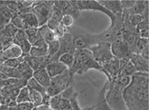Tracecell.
Segmentation results:
<instances>
[{
    "label": "cell",
    "mask_w": 149,
    "mask_h": 110,
    "mask_svg": "<svg viewBox=\"0 0 149 110\" xmlns=\"http://www.w3.org/2000/svg\"><path fill=\"white\" fill-rule=\"evenodd\" d=\"M106 90H107V84H104L103 88L101 89L99 95V102L95 105V109L96 110H111L108 106L107 102H106L104 95H105Z\"/></svg>",
    "instance_id": "cb8c5ba5"
},
{
    "label": "cell",
    "mask_w": 149,
    "mask_h": 110,
    "mask_svg": "<svg viewBox=\"0 0 149 110\" xmlns=\"http://www.w3.org/2000/svg\"><path fill=\"white\" fill-rule=\"evenodd\" d=\"M63 17V14L58 10L57 8H56L54 6L52 7V14H51V17L50 19L52 20L56 21V22L60 23L61 21V19Z\"/></svg>",
    "instance_id": "f35d334b"
},
{
    "label": "cell",
    "mask_w": 149,
    "mask_h": 110,
    "mask_svg": "<svg viewBox=\"0 0 149 110\" xmlns=\"http://www.w3.org/2000/svg\"><path fill=\"white\" fill-rule=\"evenodd\" d=\"M24 60L27 62L31 69L34 71L44 69L49 63L47 57H31L30 55H26L24 56Z\"/></svg>",
    "instance_id": "5bb4252c"
},
{
    "label": "cell",
    "mask_w": 149,
    "mask_h": 110,
    "mask_svg": "<svg viewBox=\"0 0 149 110\" xmlns=\"http://www.w3.org/2000/svg\"><path fill=\"white\" fill-rule=\"evenodd\" d=\"M36 1H34V0H31V1H28V0H24V1H20L21 4H22L24 7L28 8L30 9L34 5V4L36 3Z\"/></svg>",
    "instance_id": "681fc988"
},
{
    "label": "cell",
    "mask_w": 149,
    "mask_h": 110,
    "mask_svg": "<svg viewBox=\"0 0 149 110\" xmlns=\"http://www.w3.org/2000/svg\"><path fill=\"white\" fill-rule=\"evenodd\" d=\"M18 46H19L20 48H21L22 53H23L24 55L25 56L29 55V52L30 51H31V47H32V46H31V44H30L29 41H28L27 39H24V40L21 41V42L18 44Z\"/></svg>",
    "instance_id": "e575fe53"
},
{
    "label": "cell",
    "mask_w": 149,
    "mask_h": 110,
    "mask_svg": "<svg viewBox=\"0 0 149 110\" xmlns=\"http://www.w3.org/2000/svg\"><path fill=\"white\" fill-rule=\"evenodd\" d=\"M43 97L41 93L36 91L29 90V101L34 105V106L37 107L38 106L42 104Z\"/></svg>",
    "instance_id": "4316f807"
},
{
    "label": "cell",
    "mask_w": 149,
    "mask_h": 110,
    "mask_svg": "<svg viewBox=\"0 0 149 110\" xmlns=\"http://www.w3.org/2000/svg\"><path fill=\"white\" fill-rule=\"evenodd\" d=\"M106 84L107 90L104 97L109 108L111 110H123L126 109L123 98V89L117 84L114 79L107 81Z\"/></svg>",
    "instance_id": "3957f363"
},
{
    "label": "cell",
    "mask_w": 149,
    "mask_h": 110,
    "mask_svg": "<svg viewBox=\"0 0 149 110\" xmlns=\"http://www.w3.org/2000/svg\"><path fill=\"white\" fill-rule=\"evenodd\" d=\"M73 42L76 49H88L90 48L88 33L73 35Z\"/></svg>",
    "instance_id": "e0dca14e"
},
{
    "label": "cell",
    "mask_w": 149,
    "mask_h": 110,
    "mask_svg": "<svg viewBox=\"0 0 149 110\" xmlns=\"http://www.w3.org/2000/svg\"><path fill=\"white\" fill-rule=\"evenodd\" d=\"M54 32V34L56 35L57 38H60L61 37V36H64L66 32H68V31H67V29L65 27L63 26V25L60 23L59 25L58 26V27L56 29V30H55Z\"/></svg>",
    "instance_id": "7bdbcfd3"
},
{
    "label": "cell",
    "mask_w": 149,
    "mask_h": 110,
    "mask_svg": "<svg viewBox=\"0 0 149 110\" xmlns=\"http://www.w3.org/2000/svg\"><path fill=\"white\" fill-rule=\"evenodd\" d=\"M1 87H7L10 89H21L25 87L26 84V81L23 79H17V78H7L5 80L0 82Z\"/></svg>",
    "instance_id": "ffe728a7"
},
{
    "label": "cell",
    "mask_w": 149,
    "mask_h": 110,
    "mask_svg": "<svg viewBox=\"0 0 149 110\" xmlns=\"http://www.w3.org/2000/svg\"><path fill=\"white\" fill-rule=\"evenodd\" d=\"M16 102L17 104L24 103V102H30L29 101V90L27 87H22L20 89L19 92L17 95Z\"/></svg>",
    "instance_id": "83f0119b"
},
{
    "label": "cell",
    "mask_w": 149,
    "mask_h": 110,
    "mask_svg": "<svg viewBox=\"0 0 149 110\" xmlns=\"http://www.w3.org/2000/svg\"><path fill=\"white\" fill-rule=\"evenodd\" d=\"M74 55V64L71 67L68 69L72 76L76 74L81 75L90 69H95L101 71V67L95 61L92 53L89 49H76Z\"/></svg>",
    "instance_id": "7a4b0ae2"
},
{
    "label": "cell",
    "mask_w": 149,
    "mask_h": 110,
    "mask_svg": "<svg viewBox=\"0 0 149 110\" xmlns=\"http://www.w3.org/2000/svg\"><path fill=\"white\" fill-rule=\"evenodd\" d=\"M76 3H77V7L80 12L84 10L99 11V12L105 14L107 17H109L111 23L115 20L116 16L109 12V10H107L102 5H101L98 1H94V0H92V1H88V0L87 1H76Z\"/></svg>",
    "instance_id": "9c48e42d"
},
{
    "label": "cell",
    "mask_w": 149,
    "mask_h": 110,
    "mask_svg": "<svg viewBox=\"0 0 149 110\" xmlns=\"http://www.w3.org/2000/svg\"><path fill=\"white\" fill-rule=\"evenodd\" d=\"M136 73V71L135 69V67L133 65V64L131 62H128V63L122 69V70L120 71L118 76H132L134 74Z\"/></svg>",
    "instance_id": "4dcf8cb0"
},
{
    "label": "cell",
    "mask_w": 149,
    "mask_h": 110,
    "mask_svg": "<svg viewBox=\"0 0 149 110\" xmlns=\"http://www.w3.org/2000/svg\"><path fill=\"white\" fill-rule=\"evenodd\" d=\"M101 72L107 76L108 81L111 80L119 74V60L113 57L110 62L101 67Z\"/></svg>",
    "instance_id": "8fae6325"
},
{
    "label": "cell",
    "mask_w": 149,
    "mask_h": 110,
    "mask_svg": "<svg viewBox=\"0 0 149 110\" xmlns=\"http://www.w3.org/2000/svg\"><path fill=\"white\" fill-rule=\"evenodd\" d=\"M32 47L42 48V47H48V45H47V43H46L45 41H44V39H43L40 36V37H39V39H38V40L36 41L34 44H33Z\"/></svg>",
    "instance_id": "c3c4849f"
},
{
    "label": "cell",
    "mask_w": 149,
    "mask_h": 110,
    "mask_svg": "<svg viewBox=\"0 0 149 110\" xmlns=\"http://www.w3.org/2000/svg\"><path fill=\"white\" fill-rule=\"evenodd\" d=\"M69 103H70L71 108H72L73 110H81L80 106L79 104V102H78V93L76 92L72 97H71L70 99H69Z\"/></svg>",
    "instance_id": "ab89813d"
},
{
    "label": "cell",
    "mask_w": 149,
    "mask_h": 110,
    "mask_svg": "<svg viewBox=\"0 0 149 110\" xmlns=\"http://www.w3.org/2000/svg\"><path fill=\"white\" fill-rule=\"evenodd\" d=\"M148 6L149 1H136L132 8L126 11L131 14H143L146 8Z\"/></svg>",
    "instance_id": "7402d4cb"
},
{
    "label": "cell",
    "mask_w": 149,
    "mask_h": 110,
    "mask_svg": "<svg viewBox=\"0 0 149 110\" xmlns=\"http://www.w3.org/2000/svg\"><path fill=\"white\" fill-rule=\"evenodd\" d=\"M33 77L44 87H48L51 84V77L49 75L46 68L34 71Z\"/></svg>",
    "instance_id": "ac0fdd59"
},
{
    "label": "cell",
    "mask_w": 149,
    "mask_h": 110,
    "mask_svg": "<svg viewBox=\"0 0 149 110\" xmlns=\"http://www.w3.org/2000/svg\"><path fill=\"white\" fill-rule=\"evenodd\" d=\"M47 45H48V47H47V58L49 60H49H52L56 55L58 50H59V41H58V38L51 41Z\"/></svg>",
    "instance_id": "d4e9b609"
},
{
    "label": "cell",
    "mask_w": 149,
    "mask_h": 110,
    "mask_svg": "<svg viewBox=\"0 0 149 110\" xmlns=\"http://www.w3.org/2000/svg\"><path fill=\"white\" fill-rule=\"evenodd\" d=\"M149 29V20H143L142 22L136 26V29L138 30V32L143 29Z\"/></svg>",
    "instance_id": "f6af8a7d"
},
{
    "label": "cell",
    "mask_w": 149,
    "mask_h": 110,
    "mask_svg": "<svg viewBox=\"0 0 149 110\" xmlns=\"http://www.w3.org/2000/svg\"><path fill=\"white\" fill-rule=\"evenodd\" d=\"M27 39L26 38V35L25 34V32L24 29H19L17 34L13 37V43L14 44L18 45L21 41H22L24 39Z\"/></svg>",
    "instance_id": "8d00e7d4"
},
{
    "label": "cell",
    "mask_w": 149,
    "mask_h": 110,
    "mask_svg": "<svg viewBox=\"0 0 149 110\" xmlns=\"http://www.w3.org/2000/svg\"><path fill=\"white\" fill-rule=\"evenodd\" d=\"M3 51V47H2V44H1V41H0V52H2Z\"/></svg>",
    "instance_id": "6f0895ef"
},
{
    "label": "cell",
    "mask_w": 149,
    "mask_h": 110,
    "mask_svg": "<svg viewBox=\"0 0 149 110\" xmlns=\"http://www.w3.org/2000/svg\"><path fill=\"white\" fill-rule=\"evenodd\" d=\"M21 16L23 22L24 30L30 28H39V22L36 15L33 12H29Z\"/></svg>",
    "instance_id": "d6986e66"
},
{
    "label": "cell",
    "mask_w": 149,
    "mask_h": 110,
    "mask_svg": "<svg viewBox=\"0 0 149 110\" xmlns=\"http://www.w3.org/2000/svg\"><path fill=\"white\" fill-rule=\"evenodd\" d=\"M9 110H17V106H14V107H9Z\"/></svg>",
    "instance_id": "680465c9"
},
{
    "label": "cell",
    "mask_w": 149,
    "mask_h": 110,
    "mask_svg": "<svg viewBox=\"0 0 149 110\" xmlns=\"http://www.w3.org/2000/svg\"><path fill=\"white\" fill-rule=\"evenodd\" d=\"M9 106L6 104H1L0 105V110H9Z\"/></svg>",
    "instance_id": "11a10c76"
},
{
    "label": "cell",
    "mask_w": 149,
    "mask_h": 110,
    "mask_svg": "<svg viewBox=\"0 0 149 110\" xmlns=\"http://www.w3.org/2000/svg\"><path fill=\"white\" fill-rule=\"evenodd\" d=\"M59 41V50L57 54L52 60H49V62H57L58 57L61 55L65 53H71L74 55L76 51V48L73 42V34L70 32H66L64 36L58 38Z\"/></svg>",
    "instance_id": "ba28073f"
},
{
    "label": "cell",
    "mask_w": 149,
    "mask_h": 110,
    "mask_svg": "<svg viewBox=\"0 0 149 110\" xmlns=\"http://www.w3.org/2000/svg\"><path fill=\"white\" fill-rule=\"evenodd\" d=\"M111 49L113 57L118 60L130 59L131 52V49L123 41L121 36V32L114 40L111 43Z\"/></svg>",
    "instance_id": "52a82bcc"
},
{
    "label": "cell",
    "mask_w": 149,
    "mask_h": 110,
    "mask_svg": "<svg viewBox=\"0 0 149 110\" xmlns=\"http://www.w3.org/2000/svg\"><path fill=\"white\" fill-rule=\"evenodd\" d=\"M59 24L60 23L56 22V21L52 20V19H49V20L47 21V22L46 25H47V26L52 31L54 32L55 30H56V29L58 27V26L59 25Z\"/></svg>",
    "instance_id": "7dc6e473"
},
{
    "label": "cell",
    "mask_w": 149,
    "mask_h": 110,
    "mask_svg": "<svg viewBox=\"0 0 149 110\" xmlns=\"http://www.w3.org/2000/svg\"><path fill=\"white\" fill-rule=\"evenodd\" d=\"M47 47L39 48V47H32L29 52V55L31 56V57H47Z\"/></svg>",
    "instance_id": "f546056e"
},
{
    "label": "cell",
    "mask_w": 149,
    "mask_h": 110,
    "mask_svg": "<svg viewBox=\"0 0 149 110\" xmlns=\"http://www.w3.org/2000/svg\"><path fill=\"white\" fill-rule=\"evenodd\" d=\"M54 6L57 8L63 15H70L76 20L80 17V11L77 7L76 1H54Z\"/></svg>",
    "instance_id": "30bf717a"
},
{
    "label": "cell",
    "mask_w": 149,
    "mask_h": 110,
    "mask_svg": "<svg viewBox=\"0 0 149 110\" xmlns=\"http://www.w3.org/2000/svg\"><path fill=\"white\" fill-rule=\"evenodd\" d=\"M147 47H149L148 39L139 37L136 44V54H139L142 50H143Z\"/></svg>",
    "instance_id": "d6a6232c"
},
{
    "label": "cell",
    "mask_w": 149,
    "mask_h": 110,
    "mask_svg": "<svg viewBox=\"0 0 149 110\" xmlns=\"http://www.w3.org/2000/svg\"><path fill=\"white\" fill-rule=\"evenodd\" d=\"M58 110H73L69 100L61 98L58 105Z\"/></svg>",
    "instance_id": "b9f144b4"
},
{
    "label": "cell",
    "mask_w": 149,
    "mask_h": 110,
    "mask_svg": "<svg viewBox=\"0 0 149 110\" xmlns=\"http://www.w3.org/2000/svg\"><path fill=\"white\" fill-rule=\"evenodd\" d=\"M37 110H52L49 104H41L36 107Z\"/></svg>",
    "instance_id": "f5cc1de1"
},
{
    "label": "cell",
    "mask_w": 149,
    "mask_h": 110,
    "mask_svg": "<svg viewBox=\"0 0 149 110\" xmlns=\"http://www.w3.org/2000/svg\"><path fill=\"white\" fill-rule=\"evenodd\" d=\"M74 82V76L69 73V70H66L63 74L51 78V84L47 87V94L50 97H53L60 95L65 89L72 85Z\"/></svg>",
    "instance_id": "277c9868"
},
{
    "label": "cell",
    "mask_w": 149,
    "mask_h": 110,
    "mask_svg": "<svg viewBox=\"0 0 149 110\" xmlns=\"http://www.w3.org/2000/svg\"><path fill=\"white\" fill-rule=\"evenodd\" d=\"M129 60L135 67L136 72L148 73L149 62L144 60L139 54L132 53Z\"/></svg>",
    "instance_id": "7c38bea8"
},
{
    "label": "cell",
    "mask_w": 149,
    "mask_h": 110,
    "mask_svg": "<svg viewBox=\"0 0 149 110\" xmlns=\"http://www.w3.org/2000/svg\"><path fill=\"white\" fill-rule=\"evenodd\" d=\"M135 2L136 1H121L122 9L123 10H128L132 8Z\"/></svg>",
    "instance_id": "bcb514c9"
},
{
    "label": "cell",
    "mask_w": 149,
    "mask_h": 110,
    "mask_svg": "<svg viewBox=\"0 0 149 110\" xmlns=\"http://www.w3.org/2000/svg\"><path fill=\"white\" fill-rule=\"evenodd\" d=\"M38 32H39L41 37L44 39V41H45L47 44H48L49 43H50L51 41L57 39L54 32L53 31H52V30L47 26V25H43V26L39 27L38 28Z\"/></svg>",
    "instance_id": "44dd1931"
},
{
    "label": "cell",
    "mask_w": 149,
    "mask_h": 110,
    "mask_svg": "<svg viewBox=\"0 0 149 110\" xmlns=\"http://www.w3.org/2000/svg\"><path fill=\"white\" fill-rule=\"evenodd\" d=\"M54 1H36L31 7V11L36 15L39 27L46 25L50 19L52 7Z\"/></svg>",
    "instance_id": "8992f818"
},
{
    "label": "cell",
    "mask_w": 149,
    "mask_h": 110,
    "mask_svg": "<svg viewBox=\"0 0 149 110\" xmlns=\"http://www.w3.org/2000/svg\"><path fill=\"white\" fill-rule=\"evenodd\" d=\"M1 84H0V90H1Z\"/></svg>",
    "instance_id": "6125c7cd"
},
{
    "label": "cell",
    "mask_w": 149,
    "mask_h": 110,
    "mask_svg": "<svg viewBox=\"0 0 149 110\" xmlns=\"http://www.w3.org/2000/svg\"><path fill=\"white\" fill-rule=\"evenodd\" d=\"M10 23L19 29H23V22H22V17L20 14H17L12 16Z\"/></svg>",
    "instance_id": "836d02e7"
},
{
    "label": "cell",
    "mask_w": 149,
    "mask_h": 110,
    "mask_svg": "<svg viewBox=\"0 0 149 110\" xmlns=\"http://www.w3.org/2000/svg\"><path fill=\"white\" fill-rule=\"evenodd\" d=\"M22 55H23V53H22V51L19 46L13 43L12 45L3 50L2 55L0 58V64H4L6 60L19 58Z\"/></svg>",
    "instance_id": "4fadbf2b"
},
{
    "label": "cell",
    "mask_w": 149,
    "mask_h": 110,
    "mask_svg": "<svg viewBox=\"0 0 149 110\" xmlns=\"http://www.w3.org/2000/svg\"><path fill=\"white\" fill-rule=\"evenodd\" d=\"M26 87H27L29 90L39 92V93L42 94V96H44V95H45L46 94H47V92H46V91H47V88L41 85L34 77H31V79H29L27 82H26Z\"/></svg>",
    "instance_id": "603a6c76"
},
{
    "label": "cell",
    "mask_w": 149,
    "mask_h": 110,
    "mask_svg": "<svg viewBox=\"0 0 149 110\" xmlns=\"http://www.w3.org/2000/svg\"><path fill=\"white\" fill-rule=\"evenodd\" d=\"M123 98L128 110L149 108L148 73L136 72L123 91Z\"/></svg>",
    "instance_id": "6da1fadb"
},
{
    "label": "cell",
    "mask_w": 149,
    "mask_h": 110,
    "mask_svg": "<svg viewBox=\"0 0 149 110\" xmlns=\"http://www.w3.org/2000/svg\"><path fill=\"white\" fill-rule=\"evenodd\" d=\"M1 104V100H0V105Z\"/></svg>",
    "instance_id": "be15d7a7"
},
{
    "label": "cell",
    "mask_w": 149,
    "mask_h": 110,
    "mask_svg": "<svg viewBox=\"0 0 149 110\" xmlns=\"http://www.w3.org/2000/svg\"><path fill=\"white\" fill-rule=\"evenodd\" d=\"M74 19L70 15H63L62 19L60 23L65 27L66 29L71 27L72 26L73 23H74Z\"/></svg>",
    "instance_id": "60d3db41"
},
{
    "label": "cell",
    "mask_w": 149,
    "mask_h": 110,
    "mask_svg": "<svg viewBox=\"0 0 149 110\" xmlns=\"http://www.w3.org/2000/svg\"><path fill=\"white\" fill-rule=\"evenodd\" d=\"M93 59L100 67L106 64L113 58L111 49V44L108 42H101L90 47Z\"/></svg>",
    "instance_id": "5b68a950"
},
{
    "label": "cell",
    "mask_w": 149,
    "mask_h": 110,
    "mask_svg": "<svg viewBox=\"0 0 149 110\" xmlns=\"http://www.w3.org/2000/svg\"><path fill=\"white\" fill-rule=\"evenodd\" d=\"M139 55L141 56L144 60L149 62V47H146L143 50H142L141 52L139 53Z\"/></svg>",
    "instance_id": "f907efd6"
},
{
    "label": "cell",
    "mask_w": 149,
    "mask_h": 110,
    "mask_svg": "<svg viewBox=\"0 0 149 110\" xmlns=\"http://www.w3.org/2000/svg\"><path fill=\"white\" fill-rule=\"evenodd\" d=\"M75 93L76 92L75 90H74V88L73 87L72 85H71L69 86V87H67L66 89H65V90L60 94V96H61L62 99L69 100Z\"/></svg>",
    "instance_id": "74e56055"
},
{
    "label": "cell",
    "mask_w": 149,
    "mask_h": 110,
    "mask_svg": "<svg viewBox=\"0 0 149 110\" xmlns=\"http://www.w3.org/2000/svg\"><path fill=\"white\" fill-rule=\"evenodd\" d=\"M58 62H61L64 64L68 69L71 67L74 62V55L71 53L63 54L58 57Z\"/></svg>",
    "instance_id": "f1b7e54d"
},
{
    "label": "cell",
    "mask_w": 149,
    "mask_h": 110,
    "mask_svg": "<svg viewBox=\"0 0 149 110\" xmlns=\"http://www.w3.org/2000/svg\"><path fill=\"white\" fill-rule=\"evenodd\" d=\"M95 105L94 106H91V107H88V108H86V109H81V110H96L95 109Z\"/></svg>",
    "instance_id": "9f6ffc18"
},
{
    "label": "cell",
    "mask_w": 149,
    "mask_h": 110,
    "mask_svg": "<svg viewBox=\"0 0 149 110\" xmlns=\"http://www.w3.org/2000/svg\"><path fill=\"white\" fill-rule=\"evenodd\" d=\"M34 105L31 102H24L17 104V110H31L34 108Z\"/></svg>",
    "instance_id": "ee69618b"
},
{
    "label": "cell",
    "mask_w": 149,
    "mask_h": 110,
    "mask_svg": "<svg viewBox=\"0 0 149 110\" xmlns=\"http://www.w3.org/2000/svg\"><path fill=\"white\" fill-rule=\"evenodd\" d=\"M139 36L140 38H145L148 39L149 37V29H143L139 32Z\"/></svg>",
    "instance_id": "816d5d0a"
},
{
    "label": "cell",
    "mask_w": 149,
    "mask_h": 110,
    "mask_svg": "<svg viewBox=\"0 0 149 110\" xmlns=\"http://www.w3.org/2000/svg\"><path fill=\"white\" fill-rule=\"evenodd\" d=\"M128 22L130 23V25H131L132 27H134L136 28V26H137L140 22H142L143 20V18L142 14H131L128 13Z\"/></svg>",
    "instance_id": "1f68e13d"
},
{
    "label": "cell",
    "mask_w": 149,
    "mask_h": 110,
    "mask_svg": "<svg viewBox=\"0 0 149 110\" xmlns=\"http://www.w3.org/2000/svg\"><path fill=\"white\" fill-rule=\"evenodd\" d=\"M46 69L50 77L53 78L63 74L66 70L68 69V68L62 63L57 61L49 62L46 67Z\"/></svg>",
    "instance_id": "9a60e30c"
},
{
    "label": "cell",
    "mask_w": 149,
    "mask_h": 110,
    "mask_svg": "<svg viewBox=\"0 0 149 110\" xmlns=\"http://www.w3.org/2000/svg\"><path fill=\"white\" fill-rule=\"evenodd\" d=\"M138 110H149V108H146V109H138Z\"/></svg>",
    "instance_id": "91938a15"
},
{
    "label": "cell",
    "mask_w": 149,
    "mask_h": 110,
    "mask_svg": "<svg viewBox=\"0 0 149 110\" xmlns=\"http://www.w3.org/2000/svg\"><path fill=\"white\" fill-rule=\"evenodd\" d=\"M99 3L101 5L111 12L114 15L121 14L123 12L121 1H109V0H99Z\"/></svg>",
    "instance_id": "2e32d148"
},
{
    "label": "cell",
    "mask_w": 149,
    "mask_h": 110,
    "mask_svg": "<svg viewBox=\"0 0 149 110\" xmlns=\"http://www.w3.org/2000/svg\"><path fill=\"white\" fill-rule=\"evenodd\" d=\"M31 110H37V109H36V107H35V106H34V107L33 108V109H31Z\"/></svg>",
    "instance_id": "94428289"
},
{
    "label": "cell",
    "mask_w": 149,
    "mask_h": 110,
    "mask_svg": "<svg viewBox=\"0 0 149 110\" xmlns=\"http://www.w3.org/2000/svg\"><path fill=\"white\" fill-rule=\"evenodd\" d=\"M25 55H22V57H19V58L16 59H12V60H6L5 62H4V64L7 66L11 68H15L21 62L24 60V57Z\"/></svg>",
    "instance_id": "d590c367"
},
{
    "label": "cell",
    "mask_w": 149,
    "mask_h": 110,
    "mask_svg": "<svg viewBox=\"0 0 149 110\" xmlns=\"http://www.w3.org/2000/svg\"><path fill=\"white\" fill-rule=\"evenodd\" d=\"M25 34L26 35V38H27L28 41H29L31 46L36 42L38 39L40 37V34H39V32H38V28H30L25 29Z\"/></svg>",
    "instance_id": "484cf974"
},
{
    "label": "cell",
    "mask_w": 149,
    "mask_h": 110,
    "mask_svg": "<svg viewBox=\"0 0 149 110\" xmlns=\"http://www.w3.org/2000/svg\"><path fill=\"white\" fill-rule=\"evenodd\" d=\"M7 76L5 75V74H4L3 72H1V71H0V82H2V81L5 80V79H7Z\"/></svg>",
    "instance_id": "db71d44e"
}]
</instances>
